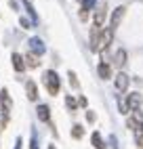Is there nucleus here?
<instances>
[{"instance_id": "nucleus-19", "label": "nucleus", "mask_w": 143, "mask_h": 149, "mask_svg": "<svg viewBox=\"0 0 143 149\" xmlns=\"http://www.w3.org/2000/svg\"><path fill=\"white\" fill-rule=\"evenodd\" d=\"M67 76H69V84H72V86H74V88H78L80 84H78V80H76V74H74V72H69Z\"/></svg>"}, {"instance_id": "nucleus-20", "label": "nucleus", "mask_w": 143, "mask_h": 149, "mask_svg": "<svg viewBox=\"0 0 143 149\" xmlns=\"http://www.w3.org/2000/svg\"><path fill=\"white\" fill-rule=\"evenodd\" d=\"M118 107H120V111H122V113H128V107H126V103L122 101V99L118 101Z\"/></svg>"}, {"instance_id": "nucleus-22", "label": "nucleus", "mask_w": 143, "mask_h": 149, "mask_svg": "<svg viewBox=\"0 0 143 149\" xmlns=\"http://www.w3.org/2000/svg\"><path fill=\"white\" fill-rule=\"evenodd\" d=\"M65 103H67V107H69V109H76V101H74L72 97H67V99H65Z\"/></svg>"}, {"instance_id": "nucleus-17", "label": "nucleus", "mask_w": 143, "mask_h": 149, "mask_svg": "<svg viewBox=\"0 0 143 149\" xmlns=\"http://www.w3.org/2000/svg\"><path fill=\"white\" fill-rule=\"evenodd\" d=\"M82 134H84V128L80 126V124H76L74 128H72V136H74V139H80Z\"/></svg>"}, {"instance_id": "nucleus-25", "label": "nucleus", "mask_w": 143, "mask_h": 149, "mask_svg": "<svg viewBox=\"0 0 143 149\" xmlns=\"http://www.w3.org/2000/svg\"><path fill=\"white\" fill-rule=\"evenodd\" d=\"M21 145H23V141H21V136H19L17 143H15V149H21Z\"/></svg>"}, {"instance_id": "nucleus-14", "label": "nucleus", "mask_w": 143, "mask_h": 149, "mask_svg": "<svg viewBox=\"0 0 143 149\" xmlns=\"http://www.w3.org/2000/svg\"><path fill=\"white\" fill-rule=\"evenodd\" d=\"M97 72H99V78H103V80H107V78L111 76V69H109V65H107V63H99Z\"/></svg>"}, {"instance_id": "nucleus-4", "label": "nucleus", "mask_w": 143, "mask_h": 149, "mask_svg": "<svg viewBox=\"0 0 143 149\" xmlns=\"http://www.w3.org/2000/svg\"><path fill=\"white\" fill-rule=\"evenodd\" d=\"M0 105H2V113H4V120H8V113H11V97H8V91L2 88L0 91Z\"/></svg>"}, {"instance_id": "nucleus-23", "label": "nucleus", "mask_w": 143, "mask_h": 149, "mask_svg": "<svg viewBox=\"0 0 143 149\" xmlns=\"http://www.w3.org/2000/svg\"><path fill=\"white\" fill-rule=\"evenodd\" d=\"M19 23H21L23 27H29V25H32V21H27V19H25V17H23V19H21V21H19Z\"/></svg>"}, {"instance_id": "nucleus-24", "label": "nucleus", "mask_w": 143, "mask_h": 149, "mask_svg": "<svg viewBox=\"0 0 143 149\" xmlns=\"http://www.w3.org/2000/svg\"><path fill=\"white\" fill-rule=\"evenodd\" d=\"M86 120H88V122H95V113L88 111V113H86Z\"/></svg>"}, {"instance_id": "nucleus-16", "label": "nucleus", "mask_w": 143, "mask_h": 149, "mask_svg": "<svg viewBox=\"0 0 143 149\" xmlns=\"http://www.w3.org/2000/svg\"><path fill=\"white\" fill-rule=\"evenodd\" d=\"M23 4H25V8H27V13H29V17H32V23H38V17H36V11H34V6L29 4V0H23Z\"/></svg>"}, {"instance_id": "nucleus-5", "label": "nucleus", "mask_w": 143, "mask_h": 149, "mask_svg": "<svg viewBox=\"0 0 143 149\" xmlns=\"http://www.w3.org/2000/svg\"><path fill=\"white\" fill-rule=\"evenodd\" d=\"M29 51H32V53H36V55H44V51H46V46H44V42L42 40H40V38H29Z\"/></svg>"}, {"instance_id": "nucleus-7", "label": "nucleus", "mask_w": 143, "mask_h": 149, "mask_svg": "<svg viewBox=\"0 0 143 149\" xmlns=\"http://www.w3.org/2000/svg\"><path fill=\"white\" fill-rule=\"evenodd\" d=\"M105 15H107V6H105V4H99V6H97V11H95V25H97V27L103 25Z\"/></svg>"}, {"instance_id": "nucleus-3", "label": "nucleus", "mask_w": 143, "mask_h": 149, "mask_svg": "<svg viewBox=\"0 0 143 149\" xmlns=\"http://www.w3.org/2000/svg\"><path fill=\"white\" fill-rule=\"evenodd\" d=\"M124 13H126V6H118V8H114V13H111V19H109V29H111V32H116V27L120 25V21H122V17H124Z\"/></svg>"}, {"instance_id": "nucleus-1", "label": "nucleus", "mask_w": 143, "mask_h": 149, "mask_svg": "<svg viewBox=\"0 0 143 149\" xmlns=\"http://www.w3.org/2000/svg\"><path fill=\"white\" fill-rule=\"evenodd\" d=\"M44 86H46V91H48V95H57V93H59V86H61V80H59V76H57V72H53V69H48V72L44 74Z\"/></svg>"}, {"instance_id": "nucleus-15", "label": "nucleus", "mask_w": 143, "mask_h": 149, "mask_svg": "<svg viewBox=\"0 0 143 149\" xmlns=\"http://www.w3.org/2000/svg\"><path fill=\"white\" fill-rule=\"evenodd\" d=\"M114 63H116L118 67L124 65V63H126V51H122V48H120V51H116V55H114Z\"/></svg>"}, {"instance_id": "nucleus-9", "label": "nucleus", "mask_w": 143, "mask_h": 149, "mask_svg": "<svg viewBox=\"0 0 143 149\" xmlns=\"http://www.w3.org/2000/svg\"><path fill=\"white\" fill-rule=\"evenodd\" d=\"M25 91H27V99H29V101H36V99H38V88H36L34 80H27L25 82Z\"/></svg>"}, {"instance_id": "nucleus-13", "label": "nucleus", "mask_w": 143, "mask_h": 149, "mask_svg": "<svg viewBox=\"0 0 143 149\" xmlns=\"http://www.w3.org/2000/svg\"><path fill=\"white\" fill-rule=\"evenodd\" d=\"M90 143H93L95 149H105V143H103V139H101V134H99L97 130L90 134Z\"/></svg>"}, {"instance_id": "nucleus-10", "label": "nucleus", "mask_w": 143, "mask_h": 149, "mask_svg": "<svg viewBox=\"0 0 143 149\" xmlns=\"http://www.w3.org/2000/svg\"><path fill=\"white\" fill-rule=\"evenodd\" d=\"M11 61H13V67H15V72H23V69H25V63H23V57L19 55V53H13V57H11Z\"/></svg>"}, {"instance_id": "nucleus-11", "label": "nucleus", "mask_w": 143, "mask_h": 149, "mask_svg": "<svg viewBox=\"0 0 143 149\" xmlns=\"http://www.w3.org/2000/svg\"><path fill=\"white\" fill-rule=\"evenodd\" d=\"M99 34H101V27H93L90 29V51H95L97 53V42H99Z\"/></svg>"}, {"instance_id": "nucleus-8", "label": "nucleus", "mask_w": 143, "mask_h": 149, "mask_svg": "<svg viewBox=\"0 0 143 149\" xmlns=\"http://www.w3.org/2000/svg\"><path fill=\"white\" fill-rule=\"evenodd\" d=\"M128 82H130V80H128V76H126V74H122V72L116 76V80H114V84H116V88H118L120 93H124L126 88H128Z\"/></svg>"}, {"instance_id": "nucleus-12", "label": "nucleus", "mask_w": 143, "mask_h": 149, "mask_svg": "<svg viewBox=\"0 0 143 149\" xmlns=\"http://www.w3.org/2000/svg\"><path fill=\"white\" fill-rule=\"evenodd\" d=\"M38 120L40 122H48L50 120V109H48V105H38Z\"/></svg>"}, {"instance_id": "nucleus-6", "label": "nucleus", "mask_w": 143, "mask_h": 149, "mask_svg": "<svg viewBox=\"0 0 143 149\" xmlns=\"http://www.w3.org/2000/svg\"><path fill=\"white\" fill-rule=\"evenodd\" d=\"M141 103H143V97L139 93H130L128 95V101H126V107L130 109V111H137V109L141 107Z\"/></svg>"}, {"instance_id": "nucleus-21", "label": "nucleus", "mask_w": 143, "mask_h": 149, "mask_svg": "<svg viewBox=\"0 0 143 149\" xmlns=\"http://www.w3.org/2000/svg\"><path fill=\"white\" fill-rule=\"evenodd\" d=\"M25 59H27V65H32V67H36V65H38V61H36V59H34L32 55H27Z\"/></svg>"}, {"instance_id": "nucleus-2", "label": "nucleus", "mask_w": 143, "mask_h": 149, "mask_svg": "<svg viewBox=\"0 0 143 149\" xmlns=\"http://www.w3.org/2000/svg\"><path fill=\"white\" fill-rule=\"evenodd\" d=\"M111 38H114V32L107 27L99 34V42H97V51H105V48L111 44Z\"/></svg>"}, {"instance_id": "nucleus-18", "label": "nucleus", "mask_w": 143, "mask_h": 149, "mask_svg": "<svg viewBox=\"0 0 143 149\" xmlns=\"http://www.w3.org/2000/svg\"><path fill=\"white\" fill-rule=\"evenodd\" d=\"M97 0H82V11H90V8L95 6Z\"/></svg>"}]
</instances>
